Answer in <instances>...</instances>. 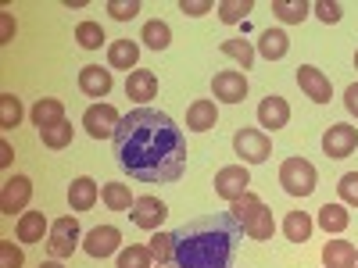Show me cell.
<instances>
[{
  "mask_svg": "<svg viewBox=\"0 0 358 268\" xmlns=\"http://www.w3.org/2000/svg\"><path fill=\"white\" fill-rule=\"evenodd\" d=\"M115 158L136 183H176L187 172V136L165 111L136 107L115 133Z\"/></svg>",
  "mask_w": 358,
  "mask_h": 268,
  "instance_id": "cell-1",
  "label": "cell"
},
{
  "mask_svg": "<svg viewBox=\"0 0 358 268\" xmlns=\"http://www.w3.org/2000/svg\"><path fill=\"white\" fill-rule=\"evenodd\" d=\"M241 222L233 211L197 215L176 229V265L179 268H233L241 247Z\"/></svg>",
  "mask_w": 358,
  "mask_h": 268,
  "instance_id": "cell-2",
  "label": "cell"
},
{
  "mask_svg": "<svg viewBox=\"0 0 358 268\" xmlns=\"http://www.w3.org/2000/svg\"><path fill=\"white\" fill-rule=\"evenodd\" d=\"M280 183L290 197H312L315 193V183H319V175H315V165L305 161V158H287L280 165Z\"/></svg>",
  "mask_w": 358,
  "mask_h": 268,
  "instance_id": "cell-3",
  "label": "cell"
},
{
  "mask_svg": "<svg viewBox=\"0 0 358 268\" xmlns=\"http://www.w3.org/2000/svg\"><path fill=\"white\" fill-rule=\"evenodd\" d=\"M79 222L72 215H62V218H54L50 222V236H47V254L50 258H72V251L79 247Z\"/></svg>",
  "mask_w": 358,
  "mask_h": 268,
  "instance_id": "cell-4",
  "label": "cell"
},
{
  "mask_svg": "<svg viewBox=\"0 0 358 268\" xmlns=\"http://www.w3.org/2000/svg\"><path fill=\"white\" fill-rule=\"evenodd\" d=\"M118 126H122V114H118L111 104H90L86 114H83V129L86 136H94V140H115Z\"/></svg>",
  "mask_w": 358,
  "mask_h": 268,
  "instance_id": "cell-5",
  "label": "cell"
},
{
  "mask_svg": "<svg viewBox=\"0 0 358 268\" xmlns=\"http://www.w3.org/2000/svg\"><path fill=\"white\" fill-rule=\"evenodd\" d=\"M233 151L244 165H262L268 154H273V143H268V136L262 129H241L233 136Z\"/></svg>",
  "mask_w": 358,
  "mask_h": 268,
  "instance_id": "cell-6",
  "label": "cell"
},
{
  "mask_svg": "<svg viewBox=\"0 0 358 268\" xmlns=\"http://www.w3.org/2000/svg\"><path fill=\"white\" fill-rule=\"evenodd\" d=\"M248 183H251L248 165H226V168L215 172V197H222V200L233 204V200H241L244 193H251Z\"/></svg>",
  "mask_w": 358,
  "mask_h": 268,
  "instance_id": "cell-7",
  "label": "cell"
},
{
  "mask_svg": "<svg viewBox=\"0 0 358 268\" xmlns=\"http://www.w3.org/2000/svg\"><path fill=\"white\" fill-rule=\"evenodd\" d=\"M29 200H33V179L11 175L4 183V190H0V211L4 215H25Z\"/></svg>",
  "mask_w": 358,
  "mask_h": 268,
  "instance_id": "cell-8",
  "label": "cell"
},
{
  "mask_svg": "<svg viewBox=\"0 0 358 268\" xmlns=\"http://www.w3.org/2000/svg\"><path fill=\"white\" fill-rule=\"evenodd\" d=\"M212 94H215V100H222V104H241V100L248 97V75H244V72H236V68L215 72V79H212Z\"/></svg>",
  "mask_w": 358,
  "mask_h": 268,
  "instance_id": "cell-9",
  "label": "cell"
},
{
  "mask_svg": "<svg viewBox=\"0 0 358 268\" xmlns=\"http://www.w3.org/2000/svg\"><path fill=\"white\" fill-rule=\"evenodd\" d=\"M355 147H358V129L348 126V122L330 126V129H326V136H322L326 158H348V154H355Z\"/></svg>",
  "mask_w": 358,
  "mask_h": 268,
  "instance_id": "cell-10",
  "label": "cell"
},
{
  "mask_svg": "<svg viewBox=\"0 0 358 268\" xmlns=\"http://www.w3.org/2000/svg\"><path fill=\"white\" fill-rule=\"evenodd\" d=\"M297 86H301V94L312 97L315 104H330V97H334L330 79H326V72L315 68V65H301V68H297Z\"/></svg>",
  "mask_w": 358,
  "mask_h": 268,
  "instance_id": "cell-11",
  "label": "cell"
},
{
  "mask_svg": "<svg viewBox=\"0 0 358 268\" xmlns=\"http://www.w3.org/2000/svg\"><path fill=\"white\" fill-rule=\"evenodd\" d=\"M118 247H122V232H118L115 225H94L86 232V240H83V251L90 258H108Z\"/></svg>",
  "mask_w": 358,
  "mask_h": 268,
  "instance_id": "cell-12",
  "label": "cell"
},
{
  "mask_svg": "<svg viewBox=\"0 0 358 268\" xmlns=\"http://www.w3.org/2000/svg\"><path fill=\"white\" fill-rule=\"evenodd\" d=\"M129 218H133V225H140V229H158V225L169 218V207H165L158 197H136Z\"/></svg>",
  "mask_w": 358,
  "mask_h": 268,
  "instance_id": "cell-13",
  "label": "cell"
},
{
  "mask_svg": "<svg viewBox=\"0 0 358 268\" xmlns=\"http://www.w3.org/2000/svg\"><path fill=\"white\" fill-rule=\"evenodd\" d=\"M290 122V104L280 97V94H268L262 104H258V126H265V129H283Z\"/></svg>",
  "mask_w": 358,
  "mask_h": 268,
  "instance_id": "cell-14",
  "label": "cell"
},
{
  "mask_svg": "<svg viewBox=\"0 0 358 268\" xmlns=\"http://www.w3.org/2000/svg\"><path fill=\"white\" fill-rule=\"evenodd\" d=\"M111 68H101V65H83L79 68V89L86 97H108L111 94Z\"/></svg>",
  "mask_w": 358,
  "mask_h": 268,
  "instance_id": "cell-15",
  "label": "cell"
},
{
  "mask_svg": "<svg viewBox=\"0 0 358 268\" xmlns=\"http://www.w3.org/2000/svg\"><path fill=\"white\" fill-rule=\"evenodd\" d=\"M126 97H133L136 104H147L151 97H158V75L151 68H136L126 79Z\"/></svg>",
  "mask_w": 358,
  "mask_h": 268,
  "instance_id": "cell-16",
  "label": "cell"
},
{
  "mask_svg": "<svg viewBox=\"0 0 358 268\" xmlns=\"http://www.w3.org/2000/svg\"><path fill=\"white\" fill-rule=\"evenodd\" d=\"M29 118H33V126L43 133V129H50V126H62V122H65V104L57 100V97H40V100L33 104V111H29Z\"/></svg>",
  "mask_w": 358,
  "mask_h": 268,
  "instance_id": "cell-17",
  "label": "cell"
},
{
  "mask_svg": "<svg viewBox=\"0 0 358 268\" xmlns=\"http://www.w3.org/2000/svg\"><path fill=\"white\" fill-rule=\"evenodd\" d=\"M219 126V107L215 100H194L187 107V129L190 133H208V129H215Z\"/></svg>",
  "mask_w": 358,
  "mask_h": 268,
  "instance_id": "cell-18",
  "label": "cell"
},
{
  "mask_svg": "<svg viewBox=\"0 0 358 268\" xmlns=\"http://www.w3.org/2000/svg\"><path fill=\"white\" fill-rule=\"evenodd\" d=\"M241 229H244V236L265 244V240H273V232H276V218H273V211H268L265 204H258V211L248 215V218L241 222Z\"/></svg>",
  "mask_w": 358,
  "mask_h": 268,
  "instance_id": "cell-19",
  "label": "cell"
},
{
  "mask_svg": "<svg viewBox=\"0 0 358 268\" xmlns=\"http://www.w3.org/2000/svg\"><path fill=\"white\" fill-rule=\"evenodd\" d=\"M43 232H50V222H47L43 211H25V215H18V222H15V236H18L22 244H40V240H43Z\"/></svg>",
  "mask_w": 358,
  "mask_h": 268,
  "instance_id": "cell-20",
  "label": "cell"
},
{
  "mask_svg": "<svg viewBox=\"0 0 358 268\" xmlns=\"http://www.w3.org/2000/svg\"><path fill=\"white\" fill-rule=\"evenodd\" d=\"M97 197H101V186H97L90 175L72 179V186H69V204H72V211H90V207L97 204Z\"/></svg>",
  "mask_w": 358,
  "mask_h": 268,
  "instance_id": "cell-21",
  "label": "cell"
},
{
  "mask_svg": "<svg viewBox=\"0 0 358 268\" xmlns=\"http://www.w3.org/2000/svg\"><path fill=\"white\" fill-rule=\"evenodd\" d=\"M136 61H140V43H133V40H115V43L108 47V68L129 72V68H136Z\"/></svg>",
  "mask_w": 358,
  "mask_h": 268,
  "instance_id": "cell-22",
  "label": "cell"
},
{
  "mask_svg": "<svg viewBox=\"0 0 358 268\" xmlns=\"http://www.w3.org/2000/svg\"><path fill=\"white\" fill-rule=\"evenodd\" d=\"M287 50H290V36L283 29H265L262 40H258V54L265 61H280V57H287Z\"/></svg>",
  "mask_w": 358,
  "mask_h": 268,
  "instance_id": "cell-23",
  "label": "cell"
},
{
  "mask_svg": "<svg viewBox=\"0 0 358 268\" xmlns=\"http://www.w3.org/2000/svg\"><path fill=\"white\" fill-rule=\"evenodd\" d=\"M355 244L351 240H330L322 247V265L326 268H351V261H355Z\"/></svg>",
  "mask_w": 358,
  "mask_h": 268,
  "instance_id": "cell-24",
  "label": "cell"
},
{
  "mask_svg": "<svg viewBox=\"0 0 358 268\" xmlns=\"http://www.w3.org/2000/svg\"><path fill=\"white\" fill-rule=\"evenodd\" d=\"M219 50L226 54V57H233L236 65H241L244 72L255 65V57H258V50L251 47V40H244V36H233V40H222L219 43Z\"/></svg>",
  "mask_w": 358,
  "mask_h": 268,
  "instance_id": "cell-25",
  "label": "cell"
},
{
  "mask_svg": "<svg viewBox=\"0 0 358 268\" xmlns=\"http://www.w3.org/2000/svg\"><path fill=\"white\" fill-rule=\"evenodd\" d=\"M273 15L283 25H301L312 15V4H305V0H273Z\"/></svg>",
  "mask_w": 358,
  "mask_h": 268,
  "instance_id": "cell-26",
  "label": "cell"
},
{
  "mask_svg": "<svg viewBox=\"0 0 358 268\" xmlns=\"http://www.w3.org/2000/svg\"><path fill=\"white\" fill-rule=\"evenodd\" d=\"M312 229H315V222L308 218V211H290L283 218V236H287L290 244H305L308 236H312Z\"/></svg>",
  "mask_w": 358,
  "mask_h": 268,
  "instance_id": "cell-27",
  "label": "cell"
},
{
  "mask_svg": "<svg viewBox=\"0 0 358 268\" xmlns=\"http://www.w3.org/2000/svg\"><path fill=\"white\" fill-rule=\"evenodd\" d=\"M101 200L111 207V211H133V204H136V197L129 193L126 183H104L101 186Z\"/></svg>",
  "mask_w": 358,
  "mask_h": 268,
  "instance_id": "cell-28",
  "label": "cell"
},
{
  "mask_svg": "<svg viewBox=\"0 0 358 268\" xmlns=\"http://www.w3.org/2000/svg\"><path fill=\"white\" fill-rule=\"evenodd\" d=\"M319 225L326 229V232H344L348 225H351V215H348V207L344 204H322L319 207Z\"/></svg>",
  "mask_w": 358,
  "mask_h": 268,
  "instance_id": "cell-29",
  "label": "cell"
},
{
  "mask_svg": "<svg viewBox=\"0 0 358 268\" xmlns=\"http://www.w3.org/2000/svg\"><path fill=\"white\" fill-rule=\"evenodd\" d=\"M147 251H151V258L158 265H172L176 261V232H155L151 244H147Z\"/></svg>",
  "mask_w": 358,
  "mask_h": 268,
  "instance_id": "cell-30",
  "label": "cell"
},
{
  "mask_svg": "<svg viewBox=\"0 0 358 268\" xmlns=\"http://www.w3.org/2000/svg\"><path fill=\"white\" fill-rule=\"evenodd\" d=\"M143 43L151 47V50H165V47L172 43V29H169V22H162V18L147 22V25H143Z\"/></svg>",
  "mask_w": 358,
  "mask_h": 268,
  "instance_id": "cell-31",
  "label": "cell"
},
{
  "mask_svg": "<svg viewBox=\"0 0 358 268\" xmlns=\"http://www.w3.org/2000/svg\"><path fill=\"white\" fill-rule=\"evenodd\" d=\"M22 100L15 94H0V129H15L22 126Z\"/></svg>",
  "mask_w": 358,
  "mask_h": 268,
  "instance_id": "cell-32",
  "label": "cell"
},
{
  "mask_svg": "<svg viewBox=\"0 0 358 268\" xmlns=\"http://www.w3.org/2000/svg\"><path fill=\"white\" fill-rule=\"evenodd\" d=\"M215 11H219V18H222L226 25H236V22H244V18L255 11V0H222Z\"/></svg>",
  "mask_w": 358,
  "mask_h": 268,
  "instance_id": "cell-33",
  "label": "cell"
},
{
  "mask_svg": "<svg viewBox=\"0 0 358 268\" xmlns=\"http://www.w3.org/2000/svg\"><path fill=\"white\" fill-rule=\"evenodd\" d=\"M118 268H155V258L147 247L129 244L126 251H118Z\"/></svg>",
  "mask_w": 358,
  "mask_h": 268,
  "instance_id": "cell-34",
  "label": "cell"
},
{
  "mask_svg": "<svg viewBox=\"0 0 358 268\" xmlns=\"http://www.w3.org/2000/svg\"><path fill=\"white\" fill-rule=\"evenodd\" d=\"M76 40H79L83 50H101V43H104V29H101L97 22H79V25H76Z\"/></svg>",
  "mask_w": 358,
  "mask_h": 268,
  "instance_id": "cell-35",
  "label": "cell"
},
{
  "mask_svg": "<svg viewBox=\"0 0 358 268\" xmlns=\"http://www.w3.org/2000/svg\"><path fill=\"white\" fill-rule=\"evenodd\" d=\"M72 136H76V129H72L69 122H62V126H50V129H43V133H40L43 147H50V151H65V147L72 143Z\"/></svg>",
  "mask_w": 358,
  "mask_h": 268,
  "instance_id": "cell-36",
  "label": "cell"
},
{
  "mask_svg": "<svg viewBox=\"0 0 358 268\" xmlns=\"http://www.w3.org/2000/svg\"><path fill=\"white\" fill-rule=\"evenodd\" d=\"M337 193H341V204H344V207H358V172L341 175Z\"/></svg>",
  "mask_w": 358,
  "mask_h": 268,
  "instance_id": "cell-37",
  "label": "cell"
},
{
  "mask_svg": "<svg viewBox=\"0 0 358 268\" xmlns=\"http://www.w3.org/2000/svg\"><path fill=\"white\" fill-rule=\"evenodd\" d=\"M108 11L115 22H129L140 15V0H108Z\"/></svg>",
  "mask_w": 358,
  "mask_h": 268,
  "instance_id": "cell-38",
  "label": "cell"
},
{
  "mask_svg": "<svg viewBox=\"0 0 358 268\" xmlns=\"http://www.w3.org/2000/svg\"><path fill=\"white\" fill-rule=\"evenodd\" d=\"M258 204H262V200H258L255 193H244L241 200H233V204H229V211H233V218H236V222H244L248 215H255V211H258Z\"/></svg>",
  "mask_w": 358,
  "mask_h": 268,
  "instance_id": "cell-39",
  "label": "cell"
},
{
  "mask_svg": "<svg viewBox=\"0 0 358 268\" xmlns=\"http://www.w3.org/2000/svg\"><path fill=\"white\" fill-rule=\"evenodd\" d=\"M312 11L319 15V22H326V25H337L341 22V4H337V0H319V4H312Z\"/></svg>",
  "mask_w": 358,
  "mask_h": 268,
  "instance_id": "cell-40",
  "label": "cell"
},
{
  "mask_svg": "<svg viewBox=\"0 0 358 268\" xmlns=\"http://www.w3.org/2000/svg\"><path fill=\"white\" fill-rule=\"evenodd\" d=\"M22 265H25L22 251L11 240H0V268H22Z\"/></svg>",
  "mask_w": 358,
  "mask_h": 268,
  "instance_id": "cell-41",
  "label": "cell"
},
{
  "mask_svg": "<svg viewBox=\"0 0 358 268\" xmlns=\"http://www.w3.org/2000/svg\"><path fill=\"white\" fill-rule=\"evenodd\" d=\"M179 11L190 15V18H201L208 11H215V4H212V0H179Z\"/></svg>",
  "mask_w": 358,
  "mask_h": 268,
  "instance_id": "cell-42",
  "label": "cell"
},
{
  "mask_svg": "<svg viewBox=\"0 0 358 268\" xmlns=\"http://www.w3.org/2000/svg\"><path fill=\"white\" fill-rule=\"evenodd\" d=\"M344 104H348V111L358 118V82H351V86L344 89Z\"/></svg>",
  "mask_w": 358,
  "mask_h": 268,
  "instance_id": "cell-43",
  "label": "cell"
},
{
  "mask_svg": "<svg viewBox=\"0 0 358 268\" xmlns=\"http://www.w3.org/2000/svg\"><path fill=\"white\" fill-rule=\"evenodd\" d=\"M0 22H4V33H0V43H8V40H11V33H15V22H11V15H8V11L0 15Z\"/></svg>",
  "mask_w": 358,
  "mask_h": 268,
  "instance_id": "cell-44",
  "label": "cell"
},
{
  "mask_svg": "<svg viewBox=\"0 0 358 268\" xmlns=\"http://www.w3.org/2000/svg\"><path fill=\"white\" fill-rule=\"evenodd\" d=\"M11 158H15V151H11V143L4 140V143H0V165L8 168V165H11Z\"/></svg>",
  "mask_w": 358,
  "mask_h": 268,
  "instance_id": "cell-45",
  "label": "cell"
},
{
  "mask_svg": "<svg viewBox=\"0 0 358 268\" xmlns=\"http://www.w3.org/2000/svg\"><path fill=\"white\" fill-rule=\"evenodd\" d=\"M40 268H65V265L57 261V258H50V261H40Z\"/></svg>",
  "mask_w": 358,
  "mask_h": 268,
  "instance_id": "cell-46",
  "label": "cell"
},
{
  "mask_svg": "<svg viewBox=\"0 0 358 268\" xmlns=\"http://www.w3.org/2000/svg\"><path fill=\"white\" fill-rule=\"evenodd\" d=\"M158 268H179V265H176V261H172V265H158Z\"/></svg>",
  "mask_w": 358,
  "mask_h": 268,
  "instance_id": "cell-47",
  "label": "cell"
},
{
  "mask_svg": "<svg viewBox=\"0 0 358 268\" xmlns=\"http://www.w3.org/2000/svg\"><path fill=\"white\" fill-rule=\"evenodd\" d=\"M351 268H358V254H355V261H351Z\"/></svg>",
  "mask_w": 358,
  "mask_h": 268,
  "instance_id": "cell-48",
  "label": "cell"
},
{
  "mask_svg": "<svg viewBox=\"0 0 358 268\" xmlns=\"http://www.w3.org/2000/svg\"><path fill=\"white\" fill-rule=\"evenodd\" d=\"M355 68H358V50H355Z\"/></svg>",
  "mask_w": 358,
  "mask_h": 268,
  "instance_id": "cell-49",
  "label": "cell"
}]
</instances>
